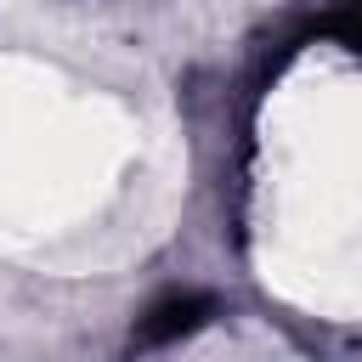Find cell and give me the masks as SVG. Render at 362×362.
<instances>
[{"instance_id": "1", "label": "cell", "mask_w": 362, "mask_h": 362, "mask_svg": "<svg viewBox=\"0 0 362 362\" xmlns=\"http://www.w3.org/2000/svg\"><path fill=\"white\" fill-rule=\"evenodd\" d=\"M209 317H215V300H209V294H164V300H153V305L141 311L136 345H170V339L204 328Z\"/></svg>"}, {"instance_id": "2", "label": "cell", "mask_w": 362, "mask_h": 362, "mask_svg": "<svg viewBox=\"0 0 362 362\" xmlns=\"http://www.w3.org/2000/svg\"><path fill=\"white\" fill-rule=\"evenodd\" d=\"M334 28H339V40H345V45H356V51H362V0H351V6L339 11V23H334Z\"/></svg>"}]
</instances>
